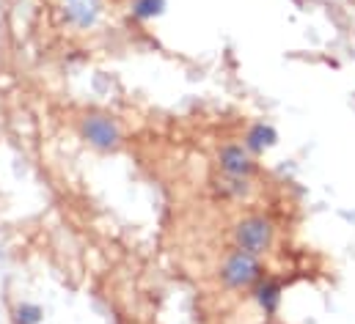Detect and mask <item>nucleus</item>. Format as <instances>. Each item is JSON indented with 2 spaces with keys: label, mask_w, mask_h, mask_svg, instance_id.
I'll list each match as a JSON object with an SVG mask.
<instances>
[{
  "label": "nucleus",
  "mask_w": 355,
  "mask_h": 324,
  "mask_svg": "<svg viewBox=\"0 0 355 324\" xmlns=\"http://www.w3.org/2000/svg\"><path fill=\"white\" fill-rule=\"evenodd\" d=\"M218 278H220V283H223L226 289H234V291H240V289H254V286L265 278V264L259 261V255H251V253L234 247V250L223 258V264H220V269H218Z\"/></svg>",
  "instance_id": "obj_1"
},
{
  "label": "nucleus",
  "mask_w": 355,
  "mask_h": 324,
  "mask_svg": "<svg viewBox=\"0 0 355 324\" xmlns=\"http://www.w3.org/2000/svg\"><path fill=\"white\" fill-rule=\"evenodd\" d=\"M272 237H275V228H272V223L267 220L265 215H248V217L237 220L234 228H232L234 247L245 250L251 255H265L267 250L272 247Z\"/></svg>",
  "instance_id": "obj_2"
},
{
  "label": "nucleus",
  "mask_w": 355,
  "mask_h": 324,
  "mask_svg": "<svg viewBox=\"0 0 355 324\" xmlns=\"http://www.w3.org/2000/svg\"><path fill=\"white\" fill-rule=\"evenodd\" d=\"M80 135L96 152H116L121 146V127H119V121L110 118V116H102V113H91V116L83 118Z\"/></svg>",
  "instance_id": "obj_3"
},
{
  "label": "nucleus",
  "mask_w": 355,
  "mask_h": 324,
  "mask_svg": "<svg viewBox=\"0 0 355 324\" xmlns=\"http://www.w3.org/2000/svg\"><path fill=\"white\" fill-rule=\"evenodd\" d=\"M218 165H220L223 176H234V179H251L257 173V160H254V154L243 143H226V146H220Z\"/></svg>",
  "instance_id": "obj_4"
},
{
  "label": "nucleus",
  "mask_w": 355,
  "mask_h": 324,
  "mask_svg": "<svg viewBox=\"0 0 355 324\" xmlns=\"http://www.w3.org/2000/svg\"><path fill=\"white\" fill-rule=\"evenodd\" d=\"M275 143H278V132H275V127L267 124V121L251 124V127L245 129V138H243V146H245L251 154H265Z\"/></svg>",
  "instance_id": "obj_5"
},
{
  "label": "nucleus",
  "mask_w": 355,
  "mask_h": 324,
  "mask_svg": "<svg viewBox=\"0 0 355 324\" xmlns=\"http://www.w3.org/2000/svg\"><path fill=\"white\" fill-rule=\"evenodd\" d=\"M281 280H275V278H262L257 286H254V300H257V305L262 308V314L265 316H272L275 311H278V305H281Z\"/></svg>",
  "instance_id": "obj_6"
},
{
  "label": "nucleus",
  "mask_w": 355,
  "mask_h": 324,
  "mask_svg": "<svg viewBox=\"0 0 355 324\" xmlns=\"http://www.w3.org/2000/svg\"><path fill=\"white\" fill-rule=\"evenodd\" d=\"M99 17V0H67V19L89 28Z\"/></svg>",
  "instance_id": "obj_7"
},
{
  "label": "nucleus",
  "mask_w": 355,
  "mask_h": 324,
  "mask_svg": "<svg viewBox=\"0 0 355 324\" xmlns=\"http://www.w3.org/2000/svg\"><path fill=\"white\" fill-rule=\"evenodd\" d=\"M130 14L138 22H149L166 14V0H132L130 3Z\"/></svg>",
  "instance_id": "obj_8"
},
{
  "label": "nucleus",
  "mask_w": 355,
  "mask_h": 324,
  "mask_svg": "<svg viewBox=\"0 0 355 324\" xmlns=\"http://www.w3.org/2000/svg\"><path fill=\"white\" fill-rule=\"evenodd\" d=\"M14 324H42L44 322V311L36 305V303H17L14 311Z\"/></svg>",
  "instance_id": "obj_9"
},
{
  "label": "nucleus",
  "mask_w": 355,
  "mask_h": 324,
  "mask_svg": "<svg viewBox=\"0 0 355 324\" xmlns=\"http://www.w3.org/2000/svg\"><path fill=\"white\" fill-rule=\"evenodd\" d=\"M223 195H232V198H240L248 192V179H234V176H226L223 187H220Z\"/></svg>",
  "instance_id": "obj_10"
}]
</instances>
